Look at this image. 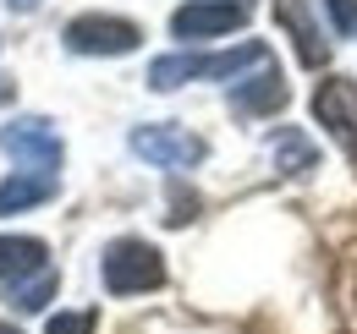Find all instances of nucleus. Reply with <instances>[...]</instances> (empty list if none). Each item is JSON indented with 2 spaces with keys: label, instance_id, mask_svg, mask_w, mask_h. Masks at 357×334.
I'll return each mask as SVG.
<instances>
[{
  "label": "nucleus",
  "instance_id": "7",
  "mask_svg": "<svg viewBox=\"0 0 357 334\" xmlns=\"http://www.w3.org/2000/svg\"><path fill=\"white\" fill-rule=\"evenodd\" d=\"M248 22V0H187L171 17V33L176 39H220L236 33Z\"/></svg>",
  "mask_w": 357,
  "mask_h": 334
},
{
  "label": "nucleus",
  "instance_id": "17",
  "mask_svg": "<svg viewBox=\"0 0 357 334\" xmlns=\"http://www.w3.org/2000/svg\"><path fill=\"white\" fill-rule=\"evenodd\" d=\"M0 334H17V329H6V324H0Z\"/></svg>",
  "mask_w": 357,
  "mask_h": 334
},
{
  "label": "nucleus",
  "instance_id": "12",
  "mask_svg": "<svg viewBox=\"0 0 357 334\" xmlns=\"http://www.w3.org/2000/svg\"><path fill=\"white\" fill-rule=\"evenodd\" d=\"M6 301H11L17 312H45V301H55V269L33 274V280H17V285H6Z\"/></svg>",
  "mask_w": 357,
  "mask_h": 334
},
{
  "label": "nucleus",
  "instance_id": "11",
  "mask_svg": "<svg viewBox=\"0 0 357 334\" xmlns=\"http://www.w3.org/2000/svg\"><path fill=\"white\" fill-rule=\"evenodd\" d=\"M275 17L291 28V39H297V55H303L308 66H319V61H324V39H319V28L308 22V6H303V0H275Z\"/></svg>",
  "mask_w": 357,
  "mask_h": 334
},
{
  "label": "nucleus",
  "instance_id": "3",
  "mask_svg": "<svg viewBox=\"0 0 357 334\" xmlns=\"http://www.w3.org/2000/svg\"><path fill=\"white\" fill-rule=\"evenodd\" d=\"M127 143H132L137 159H149V165H160V170H192V165H204V154H209V143H204L198 132L176 126V121L132 126Z\"/></svg>",
  "mask_w": 357,
  "mask_h": 334
},
{
  "label": "nucleus",
  "instance_id": "6",
  "mask_svg": "<svg viewBox=\"0 0 357 334\" xmlns=\"http://www.w3.org/2000/svg\"><path fill=\"white\" fill-rule=\"evenodd\" d=\"M313 121L341 143L347 159H357V83H347V77L319 83V93H313Z\"/></svg>",
  "mask_w": 357,
  "mask_h": 334
},
{
  "label": "nucleus",
  "instance_id": "8",
  "mask_svg": "<svg viewBox=\"0 0 357 334\" xmlns=\"http://www.w3.org/2000/svg\"><path fill=\"white\" fill-rule=\"evenodd\" d=\"M280 104H286V77L275 72V61H264L248 83L231 88V110L236 116H275Z\"/></svg>",
  "mask_w": 357,
  "mask_h": 334
},
{
  "label": "nucleus",
  "instance_id": "15",
  "mask_svg": "<svg viewBox=\"0 0 357 334\" xmlns=\"http://www.w3.org/2000/svg\"><path fill=\"white\" fill-rule=\"evenodd\" d=\"M330 6V28L335 33H357V0H324Z\"/></svg>",
  "mask_w": 357,
  "mask_h": 334
},
{
  "label": "nucleus",
  "instance_id": "5",
  "mask_svg": "<svg viewBox=\"0 0 357 334\" xmlns=\"http://www.w3.org/2000/svg\"><path fill=\"white\" fill-rule=\"evenodd\" d=\"M66 49L72 55H132L137 44H143V28L127 22V17H72L66 22Z\"/></svg>",
  "mask_w": 357,
  "mask_h": 334
},
{
  "label": "nucleus",
  "instance_id": "16",
  "mask_svg": "<svg viewBox=\"0 0 357 334\" xmlns=\"http://www.w3.org/2000/svg\"><path fill=\"white\" fill-rule=\"evenodd\" d=\"M11 6H17V11H33V6H39V0H11Z\"/></svg>",
  "mask_w": 357,
  "mask_h": 334
},
{
  "label": "nucleus",
  "instance_id": "9",
  "mask_svg": "<svg viewBox=\"0 0 357 334\" xmlns=\"http://www.w3.org/2000/svg\"><path fill=\"white\" fill-rule=\"evenodd\" d=\"M50 269V252L39 236H0V285H17V280H33Z\"/></svg>",
  "mask_w": 357,
  "mask_h": 334
},
{
  "label": "nucleus",
  "instance_id": "2",
  "mask_svg": "<svg viewBox=\"0 0 357 334\" xmlns=\"http://www.w3.org/2000/svg\"><path fill=\"white\" fill-rule=\"evenodd\" d=\"M99 274H105V291L110 296H143V291H160L165 285V257L149 247V241H137V236H121V241L105 247Z\"/></svg>",
  "mask_w": 357,
  "mask_h": 334
},
{
  "label": "nucleus",
  "instance_id": "10",
  "mask_svg": "<svg viewBox=\"0 0 357 334\" xmlns=\"http://www.w3.org/2000/svg\"><path fill=\"white\" fill-rule=\"evenodd\" d=\"M55 198V175H33V170H17L0 181V219L6 214H22V209H39Z\"/></svg>",
  "mask_w": 357,
  "mask_h": 334
},
{
  "label": "nucleus",
  "instance_id": "4",
  "mask_svg": "<svg viewBox=\"0 0 357 334\" xmlns=\"http://www.w3.org/2000/svg\"><path fill=\"white\" fill-rule=\"evenodd\" d=\"M0 148L17 159L22 170H33V175H55L61 170V137H55V126L45 116H17L11 126H0Z\"/></svg>",
  "mask_w": 357,
  "mask_h": 334
},
{
  "label": "nucleus",
  "instance_id": "13",
  "mask_svg": "<svg viewBox=\"0 0 357 334\" xmlns=\"http://www.w3.org/2000/svg\"><path fill=\"white\" fill-rule=\"evenodd\" d=\"M275 159H280V170L303 175V170H313V143L297 132V126H286V132L275 137Z\"/></svg>",
  "mask_w": 357,
  "mask_h": 334
},
{
  "label": "nucleus",
  "instance_id": "1",
  "mask_svg": "<svg viewBox=\"0 0 357 334\" xmlns=\"http://www.w3.org/2000/svg\"><path fill=\"white\" fill-rule=\"evenodd\" d=\"M264 61H269V49L259 39L236 44V49H220V55H160L149 66V88L171 93L181 83H225V77H242L248 66H264Z\"/></svg>",
  "mask_w": 357,
  "mask_h": 334
},
{
  "label": "nucleus",
  "instance_id": "18",
  "mask_svg": "<svg viewBox=\"0 0 357 334\" xmlns=\"http://www.w3.org/2000/svg\"><path fill=\"white\" fill-rule=\"evenodd\" d=\"M0 93H6V88H0Z\"/></svg>",
  "mask_w": 357,
  "mask_h": 334
},
{
  "label": "nucleus",
  "instance_id": "14",
  "mask_svg": "<svg viewBox=\"0 0 357 334\" xmlns=\"http://www.w3.org/2000/svg\"><path fill=\"white\" fill-rule=\"evenodd\" d=\"M45 334H93V312H55Z\"/></svg>",
  "mask_w": 357,
  "mask_h": 334
}]
</instances>
